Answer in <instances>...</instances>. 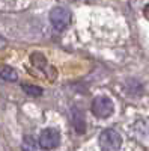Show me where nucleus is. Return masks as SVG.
I'll list each match as a JSON object with an SVG mask.
<instances>
[{"instance_id": "f257e3e1", "label": "nucleus", "mask_w": 149, "mask_h": 151, "mask_svg": "<svg viewBox=\"0 0 149 151\" xmlns=\"http://www.w3.org/2000/svg\"><path fill=\"white\" fill-rule=\"evenodd\" d=\"M98 147L101 151H119L122 147V136L113 129H107L98 136Z\"/></svg>"}, {"instance_id": "f03ea898", "label": "nucleus", "mask_w": 149, "mask_h": 151, "mask_svg": "<svg viewBox=\"0 0 149 151\" xmlns=\"http://www.w3.org/2000/svg\"><path fill=\"white\" fill-rule=\"evenodd\" d=\"M115 112V104L113 101L104 95H99L96 98H93L92 101V113L98 118H108L113 115Z\"/></svg>"}, {"instance_id": "7ed1b4c3", "label": "nucleus", "mask_w": 149, "mask_h": 151, "mask_svg": "<svg viewBox=\"0 0 149 151\" xmlns=\"http://www.w3.org/2000/svg\"><path fill=\"white\" fill-rule=\"evenodd\" d=\"M38 144L44 150H54L60 144V133L53 127L44 129L38 136Z\"/></svg>"}, {"instance_id": "20e7f679", "label": "nucleus", "mask_w": 149, "mask_h": 151, "mask_svg": "<svg viewBox=\"0 0 149 151\" xmlns=\"http://www.w3.org/2000/svg\"><path fill=\"white\" fill-rule=\"evenodd\" d=\"M50 21L56 30H65L71 23V12L65 8H54L50 12Z\"/></svg>"}, {"instance_id": "39448f33", "label": "nucleus", "mask_w": 149, "mask_h": 151, "mask_svg": "<svg viewBox=\"0 0 149 151\" xmlns=\"http://www.w3.org/2000/svg\"><path fill=\"white\" fill-rule=\"evenodd\" d=\"M0 79L6 82H17L18 80V73L9 65H0Z\"/></svg>"}, {"instance_id": "423d86ee", "label": "nucleus", "mask_w": 149, "mask_h": 151, "mask_svg": "<svg viewBox=\"0 0 149 151\" xmlns=\"http://www.w3.org/2000/svg\"><path fill=\"white\" fill-rule=\"evenodd\" d=\"M38 145L39 144L33 139L32 134H26L23 137V144H21L23 151H38Z\"/></svg>"}, {"instance_id": "0eeeda50", "label": "nucleus", "mask_w": 149, "mask_h": 151, "mask_svg": "<svg viewBox=\"0 0 149 151\" xmlns=\"http://www.w3.org/2000/svg\"><path fill=\"white\" fill-rule=\"evenodd\" d=\"M23 89L26 91V94L30 95V97H39V95H42V92H44L42 88L33 86V85H23Z\"/></svg>"}, {"instance_id": "6e6552de", "label": "nucleus", "mask_w": 149, "mask_h": 151, "mask_svg": "<svg viewBox=\"0 0 149 151\" xmlns=\"http://www.w3.org/2000/svg\"><path fill=\"white\" fill-rule=\"evenodd\" d=\"M143 14H145V17L149 20V5H146L145 6V11H143Z\"/></svg>"}]
</instances>
